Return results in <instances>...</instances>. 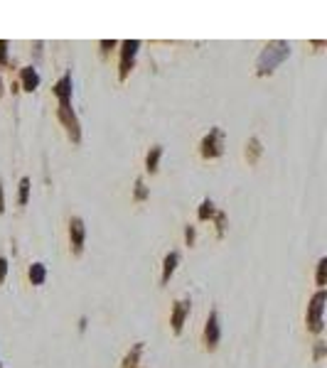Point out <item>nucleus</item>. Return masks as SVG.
I'll return each mask as SVG.
<instances>
[{
	"label": "nucleus",
	"instance_id": "f257e3e1",
	"mask_svg": "<svg viewBox=\"0 0 327 368\" xmlns=\"http://www.w3.org/2000/svg\"><path fill=\"white\" fill-rule=\"evenodd\" d=\"M288 57H290V44L288 42H281V40L268 42L261 49V54H258V59H256V74L258 76H268V74H273Z\"/></svg>",
	"mask_w": 327,
	"mask_h": 368
},
{
	"label": "nucleus",
	"instance_id": "f03ea898",
	"mask_svg": "<svg viewBox=\"0 0 327 368\" xmlns=\"http://www.w3.org/2000/svg\"><path fill=\"white\" fill-rule=\"evenodd\" d=\"M57 118H59V123L64 126V130H67V138H69L74 145L81 142V123H79V115L74 113V108H71V99L59 101Z\"/></svg>",
	"mask_w": 327,
	"mask_h": 368
},
{
	"label": "nucleus",
	"instance_id": "7ed1b4c3",
	"mask_svg": "<svg viewBox=\"0 0 327 368\" xmlns=\"http://www.w3.org/2000/svg\"><path fill=\"white\" fill-rule=\"evenodd\" d=\"M224 140H227V135H224V130L219 126L209 128V133L202 138L199 142V152L204 160H216V157H222L224 152Z\"/></svg>",
	"mask_w": 327,
	"mask_h": 368
},
{
	"label": "nucleus",
	"instance_id": "20e7f679",
	"mask_svg": "<svg viewBox=\"0 0 327 368\" xmlns=\"http://www.w3.org/2000/svg\"><path fill=\"white\" fill-rule=\"evenodd\" d=\"M325 302H327V292L325 290H317L310 302H308V314H305V322H308V331L320 334L322 331V312H325Z\"/></svg>",
	"mask_w": 327,
	"mask_h": 368
},
{
	"label": "nucleus",
	"instance_id": "39448f33",
	"mask_svg": "<svg viewBox=\"0 0 327 368\" xmlns=\"http://www.w3.org/2000/svg\"><path fill=\"white\" fill-rule=\"evenodd\" d=\"M141 49V40H126L121 44V62H118V81H126L135 67V57Z\"/></svg>",
	"mask_w": 327,
	"mask_h": 368
},
{
	"label": "nucleus",
	"instance_id": "423d86ee",
	"mask_svg": "<svg viewBox=\"0 0 327 368\" xmlns=\"http://www.w3.org/2000/svg\"><path fill=\"white\" fill-rule=\"evenodd\" d=\"M84 241H86V226L79 216H71L69 219V248L74 255H81L84 251Z\"/></svg>",
	"mask_w": 327,
	"mask_h": 368
},
{
	"label": "nucleus",
	"instance_id": "0eeeda50",
	"mask_svg": "<svg viewBox=\"0 0 327 368\" xmlns=\"http://www.w3.org/2000/svg\"><path fill=\"white\" fill-rule=\"evenodd\" d=\"M222 339V326H219V314L216 310L209 312V317H207V322H204V346L214 351L216 349V344Z\"/></svg>",
	"mask_w": 327,
	"mask_h": 368
},
{
	"label": "nucleus",
	"instance_id": "6e6552de",
	"mask_svg": "<svg viewBox=\"0 0 327 368\" xmlns=\"http://www.w3.org/2000/svg\"><path fill=\"white\" fill-rule=\"evenodd\" d=\"M189 310H192V302L189 299H177L175 307H172V317H170V324L175 334H182V326H185V319L189 317Z\"/></svg>",
	"mask_w": 327,
	"mask_h": 368
},
{
	"label": "nucleus",
	"instance_id": "1a4fd4ad",
	"mask_svg": "<svg viewBox=\"0 0 327 368\" xmlns=\"http://www.w3.org/2000/svg\"><path fill=\"white\" fill-rule=\"evenodd\" d=\"M20 86H22V91H28L32 94L37 86H40V74L35 67H22L20 69Z\"/></svg>",
	"mask_w": 327,
	"mask_h": 368
},
{
	"label": "nucleus",
	"instance_id": "9d476101",
	"mask_svg": "<svg viewBox=\"0 0 327 368\" xmlns=\"http://www.w3.org/2000/svg\"><path fill=\"white\" fill-rule=\"evenodd\" d=\"M177 263H180V253H177V251H170V253L165 255V260H162V278H160L162 285L170 283L172 272L177 270Z\"/></svg>",
	"mask_w": 327,
	"mask_h": 368
},
{
	"label": "nucleus",
	"instance_id": "9b49d317",
	"mask_svg": "<svg viewBox=\"0 0 327 368\" xmlns=\"http://www.w3.org/2000/svg\"><path fill=\"white\" fill-rule=\"evenodd\" d=\"M52 94L57 96V101H62V99H71V74H69V71L59 76V81H57L54 86H52Z\"/></svg>",
	"mask_w": 327,
	"mask_h": 368
},
{
	"label": "nucleus",
	"instance_id": "f8f14e48",
	"mask_svg": "<svg viewBox=\"0 0 327 368\" xmlns=\"http://www.w3.org/2000/svg\"><path fill=\"white\" fill-rule=\"evenodd\" d=\"M160 157H162V145H153L150 147V152H148V157H145V170L150 172H157V167H160Z\"/></svg>",
	"mask_w": 327,
	"mask_h": 368
},
{
	"label": "nucleus",
	"instance_id": "ddd939ff",
	"mask_svg": "<svg viewBox=\"0 0 327 368\" xmlns=\"http://www.w3.org/2000/svg\"><path fill=\"white\" fill-rule=\"evenodd\" d=\"M261 152H263V147H261V140H258V138H251V140L246 142V152H243V155L249 160V165H256Z\"/></svg>",
	"mask_w": 327,
	"mask_h": 368
},
{
	"label": "nucleus",
	"instance_id": "4468645a",
	"mask_svg": "<svg viewBox=\"0 0 327 368\" xmlns=\"http://www.w3.org/2000/svg\"><path fill=\"white\" fill-rule=\"evenodd\" d=\"M141 354H143V341H138V344L130 349L128 354H126V358H123L121 368H138V358H141Z\"/></svg>",
	"mask_w": 327,
	"mask_h": 368
},
{
	"label": "nucleus",
	"instance_id": "2eb2a0df",
	"mask_svg": "<svg viewBox=\"0 0 327 368\" xmlns=\"http://www.w3.org/2000/svg\"><path fill=\"white\" fill-rule=\"evenodd\" d=\"M28 275H30V283L32 285H44V280H47V268H44L42 263H32Z\"/></svg>",
	"mask_w": 327,
	"mask_h": 368
},
{
	"label": "nucleus",
	"instance_id": "dca6fc26",
	"mask_svg": "<svg viewBox=\"0 0 327 368\" xmlns=\"http://www.w3.org/2000/svg\"><path fill=\"white\" fill-rule=\"evenodd\" d=\"M214 213H216V206H214V201H212V199H204V201L199 204L197 219H199V221H207V219H214Z\"/></svg>",
	"mask_w": 327,
	"mask_h": 368
},
{
	"label": "nucleus",
	"instance_id": "f3484780",
	"mask_svg": "<svg viewBox=\"0 0 327 368\" xmlns=\"http://www.w3.org/2000/svg\"><path fill=\"white\" fill-rule=\"evenodd\" d=\"M28 201H30V179L22 177V179H20V189H17V204L25 206Z\"/></svg>",
	"mask_w": 327,
	"mask_h": 368
},
{
	"label": "nucleus",
	"instance_id": "a211bd4d",
	"mask_svg": "<svg viewBox=\"0 0 327 368\" xmlns=\"http://www.w3.org/2000/svg\"><path fill=\"white\" fill-rule=\"evenodd\" d=\"M148 197H150V192H148L145 182L138 177V179H135V189H133V199H135V201H145Z\"/></svg>",
	"mask_w": 327,
	"mask_h": 368
},
{
	"label": "nucleus",
	"instance_id": "6ab92c4d",
	"mask_svg": "<svg viewBox=\"0 0 327 368\" xmlns=\"http://www.w3.org/2000/svg\"><path fill=\"white\" fill-rule=\"evenodd\" d=\"M325 283H327V258H320V263H317V287L325 290Z\"/></svg>",
	"mask_w": 327,
	"mask_h": 368
},
{
	"label": "nucleus",
	"instance_id": "aec40b11",
	"mask_svg": "<svg viewBox=\"0 0 327 368\" xmlns=\"http://www.w3.org/2000/svg\"><path fill=\"white\" fill-rule=\"evenodd\" d=\"M214 224H216V236L222 238V236H224V231H227V213L216 211V213H214Z\"/></svg>",
	"mask_w": 327,
	"mask_h": 368
},
{
	"label": "nucleus",
	"instance_id": "412c9836",
	"mask_svg": "<svg viewBox=\"0 0 327 368\" xmlns=\"http://www.w3.org/2000/svg\"><path fill=\"white\" fill-rule=\"evenodd\" d=\"M99 44H101V54H103V57H108V52H111L118 42H116V40H101Z\"/></svg>",
	"mask_w": 327,
	"mask_h": 368
},
{
	"label": "nucleus",
	"instance_id": "4be33fe9",
	"mask_svg": "<svg viewBox=\"0 0 327 368\" xmlns=\"http://www.w3.org/2000/svg\"><path fill=\"white\" fill-rule=\"evenodd\" d=\"M195 238H197V231H195V226H187V228H185V241H187V246H195Z\"/></svg>",
	"mask_w": 327,
	"mask_h": 368
},
{
	"label": "nucleus",
	"instance_id": "5701e85b",
	"mask_svg": "<svg viewBox=\"0 0 327 368\" xmlns=\"http://www.w3.org/2000/svg\"><path fill=\"white\" fill-rule=\"evenodd\" d=\"M0 64H8V42L0 40Z\"/></svg>",
	"mask_w": 327,
	"mask_h": 368
},
{
	"label": "nucleus",
	"instance_id": "b1692460",
	"mask_svg": "<svg viewBox=\"0 0 327 368\" xmlns=\"http://www.w3.org/2000/svg\"><path fill=\"white\" fill-rule=\"evenodd\" d=\"M5 278H8V260L0 255V283H5Z\"/></svg>",
	"mask_w": 327,
	"mask_h": 368
},
{
	"label": "nucleus",
	"instance_id": "393cba45",
	"mask_svg": "<svg viewBox=\"0 0 327 368\" xmlns=\"http://www.w3.org/2000/svg\"><path fill=\"white\" fill-rule=\"evenodd\" d=\"M322 356H325V344L317 341V344H315V361H320Z\"/></svg>",
	"mask_w": 327,
	"mask_h": 368
},
{
	"label": "nucleus",
	"instance_id": "a878e982",
	"mask_svg": "<svg viewBox=\"0 0 327 368\" xmlns=\"http://www.w3.org/2000/svg\"><path fill=\"white\" fill-rule=\"evenodd\" d=\"M5 211V192H3V179H0V213Z\"/></svg>",
	"mask_w": 327,
	"mask_h": 368
},
{
	"label": "nucleus",
	"instance_id": "bb28decb",
	"mask_svg": "<svg viewBox=\"0 0 327 368\" xmlns=\"http://www.w3.org/2000/svg\"><path fill=\"white\" fill-rule=\"evenodd\" d=\"M0 96H3V84H0Z\"/></svg>",
	"mask_w": 327,
	"mask_h": 368
},
{
	"label": "nucleus",
	"instance_id": "cd10ccee",
	"mask_svg": "<svg viewBox=\"0 0 327 368\" xmlns=\"http://www.w3.org/2000/svg\"><path fill=\"white\" fill-rule=\"evenodd\" d=\"M0 368H3V363H0Z\"/></svg>",
	"mask_w": 327,
	"mask_h": 368
}]
</instances>
